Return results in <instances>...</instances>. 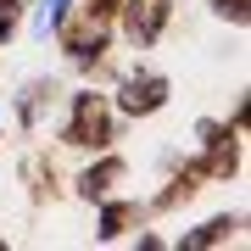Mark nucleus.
<instances>
[{
    "label": "nucleus",
    "mask_w": 251,
    "mask_h": 251,
    "mask_svg": "<svg viewBox=\"0 0 251 251\" xmlns=\"http://www.w3.org/2000/svg\"><path fill=\"white\" fill-rule=\"evenodd\" d=\"M156 100H162V78H145V84L134 78V84H128V95H123V106H128V112H151Z\"/></svg>",
    "instance_id": "2"
},
{
    "label": "nucleus",
    "mask_w": 251,
    "mask_h": 251,
    "mask_svg": "<svg viewBox=\"0 0 251 251\" xmlns=\"http://www.w3.org/2000/svg\"><path fill=\"white\" fill-rule=\"evenodd\" d=\"M162 23V0H134V11H128V28H134V39H151Z\"/></svg>",
    "instance_id": "1"
},
{
    "label": "nucleus",
    "mask_w": 251,
    "mask_h": 251,
    "mask_svg": "<svg viewBox=\"0 0 251 251\" xmlns=\"http://www.w3.org/2000/svg\"><path fill=\"white\" fill-rule=\"evenodd\" d=\"M11 6H17V0H0V11H6V17H11Z\"/></svg>",
    "instance_id": "3"
}]
</instances>
